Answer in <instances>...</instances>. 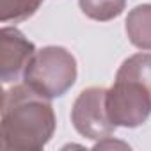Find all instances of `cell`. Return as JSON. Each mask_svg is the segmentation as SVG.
Instances as JSON below:
<instances>
[{
  "mask_svg": "<svg viewBox=\"0 0 151 151\" xmlns=\"http://www.w3.org/2000/svg\"><path fill=\"white\" fill-rule=\"evenodd\" d=\"M71 123L82 137L101 140L110 137L116 124L107 112V89L87 87L84 89L71 107Z\"/></svg>",
  "mask_w": 151,
  "mask_h": 151,
  "instance_id": "277c9868",
  "label": "cell"
},
{
  "mask_svg": "<svg viewBox=\"0 0 151 151\" xmlns=\"http://www.w3.org/2000/svg\"><path fill=\"white\" fill-rule=\"evenodd\" d=\"M107 112L116 126L137 128L151 116V53H135L123 60L107 89Z\"/></svg>",
  "mask_w": 151,
  "mask_h": 151,
  "instance_id": "7a4b0ae2",
  "label": "cell"
},
{
  "mask_svg": "<svg viewBox=\"0 0 151 151\" xmlns=\"http://www.w3.org/2000/svg\"><path fill=\"white\" fill-rule=\"evenodd\" d=\"M43 0H0V22H23L37 13Z\"/></svg>",
  "mask_w": 151,
  "mask_h": 151,
  "instance_id": "ba28073f",
  "label": "cell"
},
{
  "mask_svg": "<svg viewBox=\"0 0 151 151\" xmlns=\"http://www.w3.org/2000/svg\"><path fill=\"white\" fill-rule=\"evenodd\" d=\"M82 13L96 22H109L117 18L126 6V0H78Z\"/></svg>",
  "mask_w": 151,
  "mask_h": 151,
  "instance_id": "52a82bcc",
  "label": "cell"
},
{
  "mask_svg": "<svg viewBox=\"0 0 151 151\" xmlns=\"http://www.w3.org/2000/svg\"><path fill=\"white\" fill-rule=\"evenodd\" d=\"M103 147H128V144H124V142H117V140H110V137H105V139H101V140H98V144L94 146V149H103Z\"/></svg>",
  "mask_w": 151,
  "mask_h": 151,
  "instance_id": "9c48e42d",
  "label": "cell"
},
{
  "mask_svg": "<svg viewBox=\"0 0 151 151\" xmlns=\"http://www.w3.org/2000/svg\"><path fill=\"white\" fill-rule=\"evenodd\" d=\"M36 53V46L18 29L4 27L0 30V78L4 84L18 80Z\"/></svg>",
  "mask_w": 151,
  "mask_h": 151,
  "instance_id": "5b68a950",
  "label": "cell"
},
{
  "mask_svg": "<svg viewBox=\"0 0 151 151\" xmlns=\"http://www.w3.org/2000/svg\"><path fill=\"white\" fill-rule=\"evenodd\" d=\"M130 43L139 50H151V4L135 6L124 22Z\"/></svg>",
  "mask_w": 151,
  "mask_h": 151,
  "instance_id": "8992f818",
  "label": "cell"
},
{
  "mask_svg": "<svg viewBox=\"0 0 151 151\" xmlns=\"http://www.w3.org/2000/svg\"><path fill=\"white\" fill-rule=\"evenodd\" d=\"M77 59L62 46L36 50L23 71V82L37 94L53 100L66 94L77 80Z\"/></svg>",
  "mask_w": 151,
  "mask_h": 151,
  "instance_id": "3957f363",
  "label": "cell"
},
{
  "mask_svg": "<svg viewBox=\"0 0 151 151\" xmlns=\"http://www.w3.org/2000/svg\"><path fill=\"white\" fill-rule=\"evenodd\" d=\"M55 112L48 98L37 94L25 82L4 91L0 119L2 151L43 149L55 132Z\"/></svg>",
  "mask_w": 151,
  "mask_h": 151,
  "instance_id": "6da1fadb",
  "label": "cell"
}]
</instances>
